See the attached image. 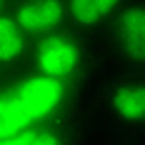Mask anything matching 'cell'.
<instances>
[{"instance_id":"obj_1","label":"cell","mask_w":145,"mask_h":145,"mask_svg":"<svg viewBox=\"0 0 145 145\" xmlns=\"http://www.w3.org/2000/svg\"><path fill=\"white\" fill-rule=\"evenodd\" d=\"M98 55L93 48V38H85L75 30L65 28L30 45L28 65L45 80L58 83H83L93 80L98 70Z\"/></svg>"},{"instance_id":"obj_2","label":"cell","mask_w":145,"mask_h":145,"mask_svg":"<svg viewBox=\"0 0 145 145\" xmlns=\"http://www.w3.org/2000/svg\"><path fill=\"white\" fill-rule=\"evenodd\" d=\"M93 103L103 125L123 135H138L145 125V75L113 70L95 78Z\"/></svg>"},{"instance_id":"obj_3","label":"cell","mask_w":145,"mask_h":145,"mask_svg":"<svg viewBox=\"0 0 145 145\" xmlns=\"http://www.w3.org/2000/svg\"><path fill=\"white\" fill-rule=\"evenodd\" d=\"M103 33L115 70H145V0H125Z\"/></svg>"},{"instance_id":"obj_4","label":"cell","mask_w":145,"mask_h":145,"mask_svg":"<svg viewBox=\"0 0 145 145\" xmlns=\"http://www.w3.org/2000/svg\"><path fill=\"white\" fill-rule=\"evenodd\" d=\"M10 15L30 45L68 28L63 0H13Z\"/></svg>"},{"instance_id":"obj_5","label":"cell","mask_w":145,"mask_h":145,"mask_svg":"<svg viewBox=\"0 0 145 145\" xmlns=\"http://www.w3.org/2000/svg\"><path fill=\"white\" fill-rule=\"evenodd\" d=\"M63 5L68 28L85 38H95L108 28V23L125 5V0H63Z\"/></svg>"},{"instance_id":"obj_6","label":"cell","mask_w":145,"mask_h":145,"mask_svg":"<svg viewBox=\"0 0 145 145\" xmlns=\"http://www.w3.org/2000/svg\"><path fill=\"white\" fill-rule=\"evenodd\" d=\"M28 55L30 40L15 25L10 8H8L5 13H0V70L5 75L20 70L23 65H28Z\"/></svg>"},{"instance_id":"obj_7","label":"cell","mask_w":145,"mask_h":145,"mask_svg":"<svg viewBox=\"0 0 145 145\" xmlns=\"http://www.w3.org/2000/svg\"><path fill=\"white\" fill-rule=\"evenodd\" d=\"M10 8V0H0V13H5Z\"/></svg>"},{"instance_id":"obj_8","label":"cell","mask_w":145,"mask_h":145,"mask_svg":"<svg viewBox=\"0 0 145 145\" xmlns=\"http://www.w3.org/2000/svg\"><path fill=\"white\" fill-rule=\"evenodd\" d=\"M110 145H133V143H128V140H118V143H110Z\"/></svg>"},{"instance_id":"obj_9","label":"cell","mask_w":145,"mask_h":145,"mask_svg":"<svg viewBox=\"0 0 145 145\" xmlns=\"http://www.w3.org/2000/svg\"><path fill=\"white\" fill-rule=\"evenodd\" d=\"M3 78H5V72H3V70H0V83H3Z\"/></svg>"},{"instance_id":"obj_10","label":"cell","mask_w":145,"mask_h":145,"mask_svg":"<svg viewBox=\"0 0 145 145\" xmlns=\"http://www.w3.org/2000/svg\"><path fill=\"white\" fill-rule=\"evenodd\" d=\"M10 3H13V0H10Z\"/></svg>"}]
</instances>
